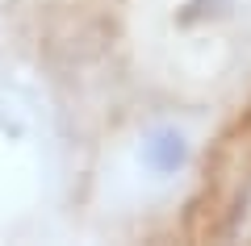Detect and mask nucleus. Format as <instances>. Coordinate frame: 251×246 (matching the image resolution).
Instances as JSON below:
<instances>
[{
    "mask_svg": "<svg viewBox=\"0 0 251 246\" xmlns=\"http://www.w3.org/2000/svg\"><path fill=\"white\" fill-rule=\"evenodd\" d=\"M143 155H147V163H151L155 171L172 176L176 167H184V158H188V142H184V134H176V130H155Z\"/></svg>",
    "mask_w": 251,
    "mask_h": 246,
    "instance_id": "1",
    "label": "nucleus"
}]
</instances>
